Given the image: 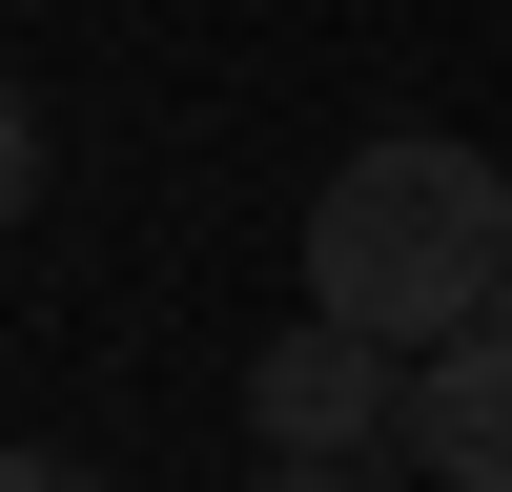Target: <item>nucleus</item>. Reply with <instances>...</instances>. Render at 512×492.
<instances>
[{
  "mask_svg": "<svg viewBox=\"0 0 512 492\" xmlns=\"http://www.w3.org/2000/svg\"><path fill=\"white\" fill-rule=\"evenodd\" d=\"M492 287H512V164L492 144H349L308 185V308L451 349V328H492Z\"/></svg>",
  "mask_w": 512,
  "mask_h": 492,
  "instance_id": "nucleus-1",
  "label": "nucleus"
},
{
  "mask_svg": "<svg viewBox=\"0 0 512 492\" xmlns=\"http://www.w3.org/2000/svg\"><path fill=\"white\" fill-rule=\"evenodd\" d=\"M246 431H267V451H328V472H390V451H410V349H390V328H349V308L267 328Z\"/></svg>",
  "mask_w": 512,
  "mask_h": 492,
  "instance_id": "nucleus-2",
  "label": "nucleus"
},
{
  "mask_svg": "<svg viewBox=\"0 0 512 492\" xmlns=\"http://www.w3.org/2000/svg\"><path fill=\"white\" fill-rule=\"evenodd\" d=\"M410 472L431 492H512V328L410 349Z\"/></svg>",
  "mask_w": 512,
  "mask_h": 492,
  "instance_id": "nucleus-3",
  "label": "nucleus"
},
{
  "mask_svg": "<svg viewBox=\"0 0 512 492\" xmlns=\"http://www.w3.org/2000/svg\"><path fill=\"white\" fill-rule=\"evenodd\" d=\"M0 226H41V103L0 82Z\"/></svg>",
  "mask_w": 512,
  "mask_h": 492,
  "instance_id": "nucleus-4",
  "label": "nucleus"
},
{
  "mask_svg": "<svg viewBox=\"0 0 512 492\" xmlns=\"http://www.w3.org/2000/svg\"><path fill=\"white\" fill-rule=\"evenodd\" d=\"M246 492H390V472H328V451H267Z\"/></svg>",
  "mask_w": 512,
  "mask_h": 492,
  "instance_id": "nucleus-5",
  "label": "nucleus"
},
{
  "mask_svg": "<svg viewBox=\"0 0 512 492\" xmlns=\"http://www.w3.org/2000/svg\"><path fill=\"white\" fill-rule=\"evenodd\" d=\"M0 492H103V472H82V451H0Z\"/></svg>",
  "mask_w": 512,
  "mask_h": 492,
  "instance_id": "nucleus-6",
  "label": "nucleus"
},
{
  "mask_svg": "<svg viewBox=\"0 0 512 492\" xmlns=\"http://www.w3.org/2000/svg\"><path fill=\"white\" fill-rule=\"evenodd\" d=\"M492 328H512V287H492Z\"/></svg>",
  "mask_w": 512,
  "mask_h": 492,
  "instance_id": "nucleus-7",
  "label": "nucleus"
}]
</instances>
